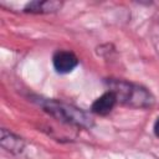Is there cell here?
<instances>
[{
    "mask_svg": "<svg viewBox=\"0 0 159 159\" xmlns=\"http://www.w3.org/2000/svg\"><path fill=\"white\" fill-rule=\"evenodd\" d=\"M37 103L50 117L60 120L61 123L83 129H89L94 124L93 117L88 112L73 104L48 98H39Z\"/></svg>",
    "mask_w": 159,
    "mask_h": 159,
    "instance_id": "cell-1",
    "label": "cell"
},
{
    "mask_svg": "<svg viewBox=\"0 0 159 159\" xmlns=\"http://www.w3.org/2000/svg\"><path fill=\"white\" fill-rule=\"evenodd\" d=\"M109 91H112L120 104L132 108H149L154 104V97L145 87L124 80L109 78L106 81Z\"/></svg>",
    "mask_w": 159,
    "mask_h": 159,
    "instance_id": "cell-2",
    "label": "cell"
},
{
    "mask_svg": "<svg viewBox=\"0 0 159 159\" xmlns=\"http://www.w3.org/2000/svg\"><path fill=\"white\" fill-rule=\"evenodd\" d=\"M52 65L57 73L66 75L78 66V57L68 50H57L52 56Z\"/></svg>",
    "mask_w": 159,
    "mask_h": 159,
    "instance_id": "cell-3",
    "label": "cell"
},
{
    "mask_svg": "<svg viewBox=\"0 0 159 159\" xmlns=\"http://www.w3.org/2000/svg\"><path fill=\"white\" fill-rule=\"evenodd\" d=\"M118 103L117 96L112 91H107L103 94H101L98 98H96L91 106V112L97 116H107L109 114L116 104Z\"/></svg>",
    "mask_w": 159,
    "mask_h": 159,
    "instance_id": "cell-4",
    "label": "cell"
},
{
    "mask_svg": "<svg viewBox=\"0 0 159 159\" xmlns=\"http://www.w3.org/2000/svg\"><path fill=\"white\" fill-rule=\"evenodd\" d=\"M0 145L2 149H5L11 154H20L25 149V140L20 135L7 130L6 128H2L0 137Z\"/></svg>",
    "mask_w": 159,
    "mask_h": 159,
    "instance_id": "cell-5",
    "label": "cell"
},
{
    "mask_svg": "<svg viewBox=\"0 0 159 159\" xmlns=\"http://www.w3.org/2000/svg\"><path fill=\"white\" fill-rule=\"evenodd\" d=\"M62 2L60 1H53V0H35L31 2H27L24 7V12L27 14H50V12H56L61 9Z\"/></svg>",
    "mask_w": 159,
    "mask_h": 159,
    "instance_id": "cell-6",
    "label": "cell"
},
{
    "mask_svg": "<svg viewBox=\"0 0 159 159\" xmlns=\"http://www.w3.org/2000/svg\"><path fill=\"white\" fill-rule=\"evenodd\" d=\"M153 132H154V134H155V137L157 138H159V117L155 119V122H154V125H153Z\"/></svg>",
    "mask_w": 159,
    "mask_h": 159,
    "instance_id": "cell-7",
    "label": "cell"
}]
</instances>
